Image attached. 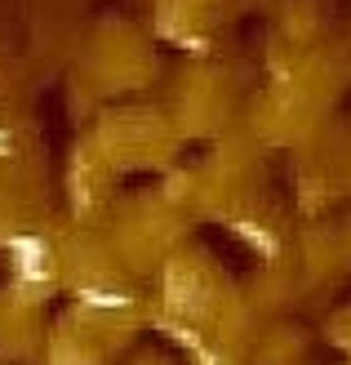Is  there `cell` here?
Listing matches in <instances>:
<instances>
[{"label":"cell","instance_id":"1","mask_svg":"<svg viewBox=\"0 0 351 365\" xmlns=\"http://www.w3.org/2000/svg\"><path fill=\"white\" fill-rule=\"evenodd\" d=\"M9 254H14V267H18V281L27 285H41L49 277V245L41 236H9Z\"/></svg>","mask_w":351,"mask_h":365},{"label":"cell","instance_id":"2","mask_svg":"<svg viewBox=\"0 0 351 365\" xmlns=\"http://www.w3.org/2000/svg\"><path fill=\"white\" fill-rule=\"evenodd\" d=\"M236 232L245 236V241H249V245H253L258 254H263V259H271V254L281 250V241H276V236H271L267 227H258V223H249V218H236Z\"/></svg>","mask_w":351,"mask_h":365},{"label":"cell","instance_id":"3","mask_svg":"<svg viewBox=\"0 0 351 365\" xmlns=\"http://www.w3.org/2000/svg\"><path fill=\"white\" fill-rule=\"evenodd\" d=\"M80 303H85V307H129V294H112V289H98V285L89 289V285H85V289H80Z\"/></svg>","mask_w":351,"mask_h":365},{"label":"cell","instance_id":"4","mask_svg":"<svg viewBox=\"0 0 351 365\" xmlns=\"http://www.w3.org/2000/svg\"><path fill=\"white\" fill-rule=\"evenodd\" d=\"M187 348H192V352H196V365H223V361H218V356H214V352H205V348H200V343H196V339H192V343H187Z\"/></svg>","mask_w":351,"mask_h":365},{"label":"cell","instance_id":"5","mask_svg":"<svg viewBox=\"0 0 351 365\" xmlns=\"http://www.w3.org/2000/svg\"><path fill=\"white\" fill-rule=\"evenodd\" d=\"M0 156H9V134L0 130Z\"/></svg>","mask_w":351,"mask_h":365}]
</instances>
